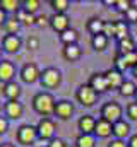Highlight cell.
I'll use <instances>...</instances> for the list:
<instances>
[{
    "instance_id": "cell-26",
    "label": "cell",
    "mask_w": 137,
    "mask_h": 147,
    "mask_svg": "<svg viewBox=\"0 0 137 147\" xmlns=\"http://www.w3.org/2000/svg\"><path fill=\"white\" fill-rule=\"evenodd\" d=\"M115 38H117L118 41L129 38V28H127L125 22H122V21H117V22H115Z\"/></svg>"
},
{
    "instance_id": "cell-40",
    "label": "cell",
    "mask_w": 137,
    "mask_h": 147,
    "mask_svg": "<svg viewBox=\"0 0 137 147\" xmlns=\"http://www.w3.org/2000/svg\"><path fill=\"white\" fill-rule=\"evenodd\" d=\"M22 24H26V26H33V24H36V16H34V14H26Z\"/></svg>"
},
{
    "instance_id": "cell-49",
    "label": "cell",
    "mask_w": 137,
    "mask_h": 147,
    "mask_svg": "<svg viewBox=\"0 0 137 147\" xmlns=\"http://www.w3.org/2000/svg\"><path fill=\"white\" fill-rule=\"evenodd\" d=\"M136 98H137V91H136Z\"/></svg>"
},
{
    "instance_id": "cell-44",
    "label": "cell",
    "mask_w": 137,
    "mask_h": 147,
    "mask_svg": "<svg viewBox=\"0 0 137 147\" xmlns=\"http://www.w3.org/2000/svg\"><path fill=\"white\" fill-rule=\"evenodd\" d=\"M0 147H16V146H14V144H10V142H2Z\"/></svg>"
},
{
    "instance_id": "cell-23",
    "label": "cell",
    "mask_w": 137,
    "mask_h": 147,
    "mask_svg": "<svg viewBox=\"0 0 137 147\" xmlns=\"http://www.w3.org/2000/svg\"><path fill=\"white\" fill-rule=\"evenodd\" d=\"M60 39H62L64 45H77L79 34H77L75 29H70V28H68L67 31H64V33L60 34Z\"/></svg>"
},
{
    "instance_id": "cell-42",
    "label": "cell",
    "mask_w": 137,
    "mask_h": 147,
    "mask_svg": "<svg viewBox=\"0 0 137 147\" xmlns=\"http://www.w3.org/2000/svg\"><path fill=\"white\" fill-rule=\"evenodd\" d=\"M5 21H7V16H5V12H3V10L0 9V28H2L3 24H5Z\"/></svg>"
},
{
    "instance_id": "cell-4",
    "label": "cell",
    "mask_w": 137,
    "mask_h": 147,
    "mask_svg": "<svg viewBox=\"0 0 137 147\" xmlns=\"http://www.w3.org/2000/svg\"><path fill=\"white\" fill-rule=\"evenodd\" d=\"M16 139L21 146H33L34 142L38 140V132H36V127L33 125H21L17 128V134H16Z\"/></svg>"
},
{
    "instance_id": "cell-20",
    "label": "cell",
    "mask_w": 137,
    "mask_h": 147,
    "mask_svg": "<svg viewBox=\"0 0 137 147\" xmlns=\"http://www.w3.org/2000/svg\"><path fill=\"white\" fill-rule=\"evenodd\" d=\"M129 134H130V125L129 123H125V121L120 120V121H117L113 125V135L117 139H125Z\"/></svg>"
},
{
    "instance_id": "cell-31",
    "label": "cell",
    "mask_w": 137,
    "mask_h": 147,
    "mask_svg": "<svg viewBox=\"0 0 137 147\" xmlns=\"http://www.w3.org/2000/svg\"><path fill=\"white\" fill-rule=\"evenodd\" d=\"M137 87L134 86V82H123L122 86H120V94L122 96H132V94H136Z\"/></svg>"
},
{
    "instance_id": "cell-28",
    "label": "cell",
    "mask_w": 137,
    "mask_h": 147,
    "mask_svg": "<svg viewBox=\"0 0 137 147\" xmlns=\"http://www.w3.org/2000/svg\"><path fill=\"white\" fill-rule=\"evenodd\" d=\"M75 147H94V137L81 134L77 137V140H75Z\"/></svg>"
},
{
    "instance_id": "cell-6",
    "label": "cell",
    "mask_w": 137,
    "mask_h": 147,
    "mask_svg": "<svg viewBox=\"0 0 137 147\" xmlns=\"http://www.w3.org/2000/svg\"><path fill=\"white\" fill-rule=\"evenodd\" d=\"M75 99H77L82 106H93V105L96 103V99H98V92H96L89 84H86V86H81V87L77 89Z\"/></svg>"
},
{
    "instance_id": "cell-2",
    "label": "cell",
    "mask_w": 137,
    "mask_h": 147,
    "mask_svg": "<svg viewBox=\"0 0 137 147\" xmlns=\"http://www.w3.org/2000/svg\"><path fill=\"white\" fill-rule=\"evenodd\" d=\"M55 130H57L55 121L50 116L41 118L38 121V125H36V132H38V139L39 140H48L50 142L52 139H55Z\"/></svg>"
},
{
    "instance_id": "cell-3",
    "label": "cell",
    "mask_w": 137,
    "mask_h": 147,
    "mask_svg": "<svg viewBox=\"0 0 137 147\" xmlns=\"http://www.w3.org/2000/svg\"><path fill=\"white\" fill-rule=\"evenodd\" d=\"M62 80V75L60 72L55 69V67H46L41 70V75H39V84L45 87V89H53L60 84Z\"/></svg>"
},
{
    "instance_id": "cell-30",
    "label": "cell",
    "mask_w": 137,
    "mask_h": 147,
    "mask_svg": "<svg viewBox=\"0 0 137 147\" xmlns=\"http://www.w3.org/2000/svg\"><path fill=\"white\" fill-rule=\"evenodd\" d=\"M21 7L28 14H36L38 9H39V2L38 0H24V2H21Z\"/></svg>"
},
{
    "instance_id": "cell-35",
    "label": "cell",
    "mask_w": 137,
    "mask_h": 147,
    "mask_svg": "<svg viewBox=\"0 0 137 147\" xmlns=\"http://www.w3.org/2000/svg\"><path fill=\"white\" fill-rule=\"evenodd\" d=\"M26 45H28V50H38L39 48V39L36 36H29L28 41H26Z\"/></svg>"
},
{
    "instance_id": "cell-36",
    "label": "cell",
    "mask_w": 137,
    "mask_h": 147,
    "mask_svg": "<svg viewBox=\"0 0 137 147\" xmlns=\"http://www.w3.org/2000/svg\"><path fill=\"white\" fill-rule=\"evenodd\" d=\"M46 147H68L67 142L64 140V139H58V137H55V139H52L50 142H48V146Z\"/></svg>"
},
{
    "instance_id": "cell-43",
    "label": "cell",
    "mask_w": 137,
    "mask_h": 147,
    "mask_svg": "<svg viewBox=\"0 0 137 147\" xmlns=\"http://www.w3.org/2000/svg\"><path fill=\"white\" fill-rule=\"evenodd\" d=\"M129 147H137V135H132L129 140Z\"/></svg>"
},
{
    "instance_id": "cell-16",
    "label": "cell",
    "mask_w": 137,
    "mask_h": 147,
    "mask_svg": "<svg viewBox=\"0 0 137 147\" xmlns=\"http://www.w3.org/2000/svg\"><path fill=\"white\" fill-rule=\"evenodd\" d=\"M89 86L96 91V92H104L108 91V82H106V77L104 74H93L91 79H89Z\"/></svg>"
},
{
    "instance_id": "cell-19",
    "label": "cell",
    "mask_w": 137,
    "mask_h": 147,
    "mask_svg": "<svg viewBox=\"0 0 137 147\" xmlns=\"http://www.w3.org/2000/svg\"><path fill=\"white\" fill-rule=\"evenodd\" d=\"M62 53H64L65 60H68V62H75L81 58V48L77 45H65Z\"/></svg>"
},
{
    "instance_id": "cell-18",
    "label": "cell",
    "mask_w": 137,
    "mask_h": 147,
    "mask_svg": "<svg viewBox=\"0 0 137 147\" xmlns=\"http://www.w3.org/2000/svg\"><path fill=\"white\" fill-rule=\"evenodd\" d=\"M104 77H106V82H108V87L111 89H120V86L123 84V79H122V72H118L117 69H110L104 72Z\"/></svg>"
},
{
    "instance_id": "cell-47",
    "label": "cell",
    "mask_w": 137,
    "mask_h": 147,
    "mask_svg": "<svg viewBox=\"0 0 137 147\" xmlns=\"http://www.w3.org/2000/svg\"><path fill=\"white\" fill-rule=\"evenodd\" d=\"M134 72H136V75H137V65H136V69H134Z\"/></svg>"
},
{
    "instance_id": "cell-38",
    "label": "cell",
    "mask_w": 137,
    "mask_h": 147,
    "mask_svg": "<svg viewBox=\"0 0 137 147\" xmlns=\"http://www.w3.org/2000/svg\"><path fill=\"white\" fill-rule=\"evenodd\" d=\"M46 24H50V17L48 16H45V14L36 16V26H46Z\"/></svg>"
},
{
    "instance_id": "cell-25",
    "label": "cell",
    "mask_w": 137,
    "mask_h": 147,
    "mask_svg": "<svg viewBox=\"0 0 137 147\" xmlns=\"http://www.w3.org/2000/svg\"><path fill=\"white\" fill-rule=\"evenodd\" d=\"M0 9L7 14V12H17L21 9V2L17 0H0Z\"/></svg>"
},
{
    "instance_id": "cell-33",
    "label": "cell",
    "mask_w": 137,
    "mask_h": 147,
    "mask_svg": "<svg viewBox=\"0 0 137 147\" xmlns=\"http://www.w3.org/2000/svg\"><path fill=\"white\" fill-rule=\"evenodd\" d=\"M115 5H117V9H118L120 12H123V14H125V12L132 7L129 0H117V2H115Z\"/></svg>"
},
{
    "instance_id": "cell-29",
    "label": "cell",
    "mask_w": 137,
    "mask_h": 147,
    "mask_svg": "<svg viewBox=\"0 0 137 147\" xmlns=\"http://www.w3.org/2000/svg\"><path fill=\"white\" fill-rule=\"evenodd\" d=\"M106 45H108V38L104 36V34H96V36H93V48H94L96 51H103V50L106 48Z\"/></svg>"
},
{
    "instance_id": "cell-46",
    "label": "cell",
    "mask_w": 137,
    "mask_h": 147,
    "mask_svg": "<svg viewBox=\"0 0 137 147\" xmlns=\"http://www.w3.org/2000/svg\"><path fill=\"white\" fill-rule=\"evenodd\" d=\"M2 51H3V50H2V46H0V60H2Z\"/></svg>"
},
{
    "instance_id": "cell-34",
    "label": "cell",
    "mask_w": 137,
    "mask_h": 147,
    "mask_svg": "<svg viewBox=\"0 0 137 147\" xmlns=\"http://www.w3.org/2000/svg\"><path fill=\"white\" fill-rule=\"evenodd\" d=\"M125 19L129 22H137V7H130L127 12H125Z\"/></svg>"
},
{
    "instance_id": "cell-7",
    "label": "cell",
    "mask_w": 137,
    "mask_h": 147,
    "mask_svg": "<svg viewBox=\"0 0 137 147\" xmlns=\"http://www.w3.org/2000/svg\"><path fill=\"white\" fill-rule=\"evenodd\" d=\"M21 80L24 82V84H34L36 80H39V75H41V70L38 69V65L33 63V62H28V63H24L22 65V69H21Z\"/></svg>"
},
{
    "instance_id": "cell-37",
    "label": "cell",
    "mask_w": 137,
    "mask_h": 147,
    "mask_svg": "<svg viewBox=\"0 0 137 147\" xmlns=\"http://www.w3.org/2000/svg\"><path fill=\"white\" fill-rule=\"evenodd\" d=\"M127 113H129L130 120H137V103H130L127 106Z\"/></svg>"
},
{
    "instance_id": "cell-11",
    "label": "cell",
    "mask_w": 137,
    "mask_h": 147,
    "mask_svg": "<svg viewBox=\"0 0 137 147\" xmlns=\"http://www.w3.org/2000/svg\"><path fill=\"white\" fill-rule=\"evenodd\" d=\"M68 24H70V19H68L67 14H53L50 17V28L55 33H58V34H62L64 31H67Z\"/></svg>"
},
{
    "instance_id": "cell-39",
    "label": "cell",
    "mask_w": 137,
    "mask_h": 147,
    "mask_svg": "<svg viewBox=\"0 0 137 147\" xmlns=\"http://www.w3.org/2000/svg\"><path fill=\"white\" fill-rule=\"evenodd\" d=\"M9 132V120L5 116H0V135Z\"/></svg>"
},
{
    "instance_id": "cell-24",
    "label": "cell",
    "mask_w": 137,
    "mask_h": 147,
    "mask_svg": "<svg viewBox=\"0 0 137 147\" xmlns=\"http://www.w3.org/2000/svg\"><path fill=\"white\" fill-rule=\"evenodd\" d=\"M118 48H120V55H127V53H132L136 51V45L132 41V38H125L122 41H118Z\"/></svg>"
},
{
    "instance_id": "cell-15",
    "label": "cell",
    "mask_w": 137,
    "mask_h": 147,
    "mask_svg": "<svg viewBox=\"0 0 137 147\" xmlns=\"http://www.w3.org/2000/svg\"><path fill=\"white\" fill-rule=\"evenodd\" d=\"M96 118L94 116H91V115H84V116H81L79 118V121H77V127H79V130L82 132V134H86V135H91V134H94V128H96Z\"/></svg>"
},
{
    "instance_id": "cell-13",
    "label": "cell",
    "mask_w": 137,
    "mask_h": 147,
    "mask_svg": "<svg viewBox=\"0 0 137 147\" xmlns=\"http://www.w3.org/2000/svg\"><path fill=\"white\" fill-rule=\"evenodd\" d=\"M72 113H74V105H72L70 101L60 99V101L55 103V111H53V115L58 116L60 120H68V118L72 116Z\"/></svg>"
},
{
    "instance_id": "cell-1",
    "label": "cell",
    "mask_w": 137,
    "mask_h": 147,
    "mask_svg": "<svg viewBox=\"0 0 137 147\" xmlns=\"http://www.w3.org/2000/svg\"><path fill=\"white\" fill-rule=\"evenodd\" d=\"M33 110L41 115V118L50 116L55 111V98L48 92V91H41L38 94H34L33 98Z\"/></svg>"
},
{
    "instance_id": "cell-8",
    "label": "cell",
    "mask_w": 137,
    "mask_h": 147,
    "mask_svg": "<svg viewBox=\"0 0 137 147\" xmlns=\"http://www.w3.org/2000/svg\"><path fill=\"white\" fill-rule=\"evenodd\" d=\"M3 115L7 120H19L24 115V106L21 101H5L3 105Z\"/></svg>"
},
{
    "instance_id": "cell-45",
    "label": "cell",
    "mask_w": 137,
    "mask_h": 147,
    "mask_svg": "<svg viewBox=\"0 0 137 147\" xmlns=\"http://www.w3.org/2000/svg\"><path fill=\"white\" fill-rule=\"evenodd\" d=\"M103 3H104V5H115V2H113V0H104Z\"/></svg>"
},
{
    "instance_id": "cell-27",
    "label": "cell",
    "mask_w": 137,
    "mask_h": 147,
    "mask_svg": "<svg viewBox=\"0 0 137 147\" xmlns=\"http://www.w3.org/2000/svg\"><path fill=\"white\" fill-rule=\"evenodd\" d=\"M50 5L53 7L55 14H65L67 9L70 7V2L68 0H50Z\"/></svg>"
},
{
    "instance_id": "cell-10",
    "label": "cell",
    "mask_w": 137,
    "mask_h": 147,
    "mask_svg": "<svg viewBox=\"0 0 137 147\" xmlns=\"http://www.w3.org/2000/svg\"><path fill=\"white\" fill-rule=\"evenodd\" d=\"M22 48V39L19 34H5L2 38V50L7 53H17Z\"/></svg>"
},
{
    "instance_id": "cell-48",
    "label": "cell",
    "mask_w": 137,
    "mask_h": 147,
    "mask_svg": "<svg viewBox=\"0 0 137 147\" xmlns=\"http://www.w3.org/2000/svg\"><path fill=\"white\" fill-rule=\"evenodd\" d=\"M0 111H2V103H0Z\"/></svg>"
},
{
    "instance_id": "cell-12",
    "label": "cell",
    "mask_w": 137,
    "mask_h": 147,
    "mask_svg": "<svg viewBox=\"0 0 137 147\" xmlns=\"http://www.w3.org/2000/svg\"><path fill=\"white\" fill-rule=\"evenodd\" d=\"M136 65H137V51L127 53V55H120V57H117V60H115V67H117L118 72H123L125 69L136 67Z\"/></svg>"
},
{
    "instance_id": "cell-14",
    "label": "cell",
    "mask_w": 137,
    "mask_h": 147,
    "mask_svg": "<svg viewBox=\"0 0 137 147\" xmlns=\"http://www.w3.org/2000/svg\"><path fill=\"white\" fill-rule=\"evenodd\" d=\"M21 92H22V89H21V86L16 80L7 82V84L2 86V94L7 98V101H19Z\"/></svg>"
},
{
    "instance_id": "cell-17",
    "label": "cell",
    "mask_w": 137,
    "mask_h": 147,
    "mask_svg": "<svg viewBox=\"0 0 137 147\" xmlns=\"http://www.w3.org/2000/svg\"><path fill=\"white\" fill-rule=\"evenodd\" d=\"M111 134H113V125H111L110 121H106V120L100 118V120L96 121L94 135H96V137H100V139H106V137H110Z\"/></svg>"
},
{
    "instance_id": "cell-32",
    "label": "cell",
    "mask_w": 137,
    "mask_h": 147,
    "mask_svg": "<svg viewBox=\"0 0 137 147\" xmlns=\"http://www.w3.org/2000/svg\"><path fill=\"white\" fill-rule=\"evenodd\" d=\"M103 34L106 38L115 36V22H104V28H103Z\"/></svg>"
},
{
    "instance_id": "cell-5",
    "label": "cell",
    "mask_w": 137,
    "mask_h": 147,
    "mask_svg": "<svg viewBox=\"0 0 137 147\" xmlns=\"http://www.w3.org/2000/svg\"><path fill=\"white\" fill-rule=\"evenodd\" d=\"M101 118L106 120V121H110L111 125H115L117 121L122 120V106H120L118 103H115V101H110V103L103 105Z\"/></svg>"
},
{
    "instance_id": "cell-22",
    "label": "cell",
    "mask_w": 137,
    "mask_h": 147,
    "mask_svg": "<svg viewBox=\"0 0 137 147\" xmlns=\"http://www.w3.org/2000/svg\"><path fill=\"white\" fill-rule=\"evenodd\" d=\"M2 29L5 31V34H17L21 29V22L14 17V19H7L5 24L2 26Z\"/></svg>"
},
{
    "instance_id": "cell-9",
    "label": "cell",
    "mask_w": 137,
    "mask_h": 147,
    "mask_svg": "<svg viewBox=\"0 0 137 147\" xmlns=\"http://www.w3.org/2000/svg\"><path fill=\"white\" fill-rule=\"evenodd\" d=\"M17 74V69L14 65V62L10 60H0V84H7V82H12L14 77Z\"/></svg>"
},
{
    "instance_id": "cell-21",
    "label": "cell",
    "mask_w": 137,
    "mask_h": 147,
    "mask_svg": "<svg viewBox=\"0 0 137 147\" xmlns=\"http://www.w3.org/2000/svg\"><path fill=\"white\" fill-rule=\"evenodd\" d=\"M103 28H104V21L98 19V17H93L87 21V29H89V33H93V36L103 34Z\"/></svg>"
},
{
    "instance_id": "cell-41",
    "label": "cell",
    "mask_w": 137,
    "mask_h": 147,
    "mask_svg": "<svg viewBox=\"0 0 137 147\" xmlns=\"http://www.w3.org/2000/svg\"><path fill=\"white\" fill-rule=\"evenodd\" d=\"M108 147H129V144H125L122 139H115V140H111L108 144Z\"/></svg>"
}]
</instances>
